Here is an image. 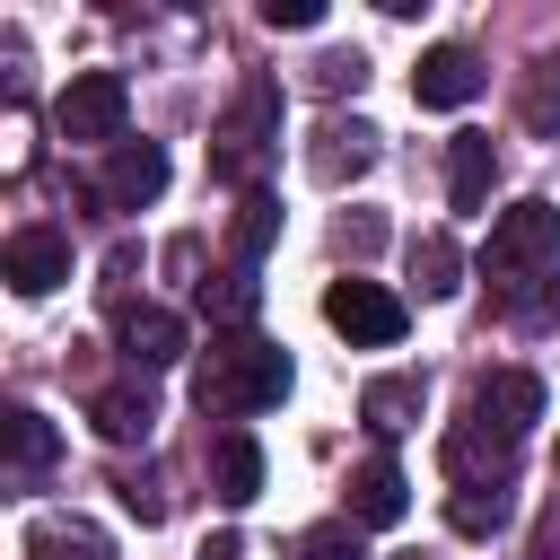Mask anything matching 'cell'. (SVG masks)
I'll use <instances>...</instances> for the list:
<instances>
[{
  "instance_id": "cell-1",
  "label": "cell",
  "mask_w": 560,
  "mask_h": 560,
  "mask_svg": "<svg viewBox=\"0 0 560 560\" xmlns=\"http://www.w3.org/2000/svg\"><path fill=\"white\" fill-rule=\"evenodd\" d=\"M280 394H289V350L280 341H254V332H219L210 359H201V376H192L201 420H228V429H245Z\"/></svg>"
},
{
  "instance_id": "cell-2",
  "label": "cell",
  "mask_w": 560,
  "mask_h": 560,
  "mask_svg": "<svg viewBox=\"0 0 560 560\" xmlns=\"http://www.w3.org/2000/svg\"><path fill=\"white\" fill-rule=\"evenodd\" d=\"M271 149H280V79L254 70V79L236 88V105L219 114V131H210V175L236 184V192H262Z\"/></svg>"
},
{
  "instance_id": "cell-3",
  "label": "cell",
  "mask_w": 560,
  "mask_h": 560,
  "mask_svg": "<svg viewBox=\"0 0 560 560\" xmlns=\"http://www.w3.org/2000/svg\"><path fill=\"white\" fill-rule=\"evenodd\" d=\"M551 262H560V210H551L542 192L508 201V210L490 219V236H481V280H490V298L516 289V280H542Z\"/></svg>"
},
{
  "instance_id": "cell-4",
  "label": "cell",
  "mask_w": 560,
  "mask_h": 560,
  "mask_svg": "<svg viewBox=\"0 0 560 560\" xmlns=\"http://www.w3.org/2000/svg\"><path fill=\"white\" fill-rule=\"evenodd\" d=\"M122 114H131L122 70H79V79L52 96V131L79 140V149H122Z\"/></svg>"
},
{
  "instance_id": "cell-5",
  "label": "cell",
  "mask_w": 560,
  "mask_h": 560,
  "mask_svg": "<svg viewBox=\"0 0 560 560\" xmlns=\"http://www.w3.org/2000/svg\"><path fill=\"white\" fill-rule=\"evenodd\" d=\"M324 324L341 332V341H359V350H394L402 341V298L385 289V280H359V271H341L332 289H324Z\"/></svg>"
},
{
  "instance_id": "cell-6",
  "label": "cell",
  "mask_w": 560,
  "mask_h": 560,
  "mask_svg": "<svg viewBox=\"0 0 560 560\" xmlns=\"http://www.w3.org/2000/svg\"><path fill=\"white\" fill-rule=\"evenodd\" d=\"M464 420H481V429H499V438L525 446V429L542 420V376H534V368H490V376L464 394Z\"/></svg>"
},
{
  "instance_id": "cell-7",
  "label": "cell",
  "mask_w": 560,
  "mask_h": 560,
  "mask_svg": "<svg viewBox=\"0 0 560 560\" xmlns=\"http://www.w3.org/2000/svg\"><path fill=\"white\" fill-rule=\"evenodd\" d=\"M481 88H490V70H481L472 44H429L420 70H411V96H420L429 114H455V105H472Z\"/></svg>"
},
{
  "instance_id": "cell-8",
  "label": "cell",
  "mask_w": 560,
  "mask_h": 560,
  "mask_svg": "<svg viewBox=\"0 0 560 560\" xmlns=\"http://www.w3.org/2000/svg\"><path fill=\"white\" fill-rule=\"evenodd\" d=\"M368 166H376V122H359V114H332V122L315 131V149H306V175H315L324 192L359 184Z\"/></svg>"
},
{
  "instance_id": "cell-9",
  "label": "cell",
  "mask_w": 560,
  "mask_h": 560,
  "mask_svg": "<svg viewBox=\"0 0 560 560\" xmlns=\"http://www.w3.org/2000/svg\"><path fill=\"white\" fill-rule=\"evenodd\" d=\"M158 192H166V149H158V140L105 149V175H96V201H105V210H149Z\"/></svg>"
},
{
  "instance_id": "cell-10",
  "label": "cell",
  "mask_w": 560,
  "mask_h": 560,
  "mask_svg": "<svg viewBox=\"0 0 560 560\" xmlns=\"http://www.w3.org/2000/svg\"><path fill=\"white\" fill-rule=\"evenodd\" d=\"M0 280H9L18 298L61 289V280H70V236H61V228H18V236L0 245Z\"/></svg>"
},
{
  "instance_id": "cell-11",
  "label": "cell",
  "mask_w": 560,
  "mask_h": 560,
  "mask_svg": "<svg viewBox=\"0 0 560 560\" xmlns=\"http://www.w3.org/2000/svg\"><path fill=\"white\" fill-rule=\"evenodd\" d=\"M114 341H122L131 376H158V368H175V359L192 350L184 315H166V306H122V315H114Z\"/></svg>"
},
{
  "instance_id": "cell-12",
  "label": "cell",
  "mask_w": 560,
  "mask_h": 560,
  "mask_svg": "<svg viewBox=\"0 0 560 560\" xmlns=\"http://www.w3.org/2000/svg\"><path fill=\"white\" fill-rule=\"evenodd\" d=\"M88 420H96V438H114V446H149V429H158V394H149V376L96 385V394H88Z\"/></svg>"
},
{
  "instance_id": "cell-13",
  "label": "cell",
  "mask_w": 560,
  "mask_h": 560,
  "mask_svg": "<svg viewBox=\"0 0 560 560\" xmlns=\"http://www.w3.org/2000/svg\"><path fill=\"white\" fill-rule=\"evenodd\" d=\"M446 481H516V438H499L481 420H455L446 429Z\"/></svg>"
},
{
  "instance_id": "cell-14",
  "label": "cell",
  "mask_w": 560,
  "mask_h": 560,
  "mask_svg": "<svg viewBox=\"0 0 560 560\" xmlns=\"http://www.w3.org/2000/svg\"><path fill=\"white\" fill-rule=\"evenodd\" d=\"M402 508H411L402 464H394V455H368V464L350 472V525H359V534H376V525H402Z\"/></svg>"
},
{
  "instance_id": "cell-15",
  "label": "cell",
  "mask_w": 560,
  "mask_h": 560,
  "mask_svg": "<svg viewBox=\"0 0 560 560\" xmlns=\"http://www.w3.org/2000/svg\"><path fill=\"white\" fill-rule=\"evenodd\" d=\"M210 490H219L228 508H254V499H262V438H254V429H219V438H210Z\"/></svg>"
},
{
  "instance_id": "cell-16",
  "label": "cell",
  "mask_w": 560,
  "mask_h": 560,
  "mask_svg": "<svg viewBox=\"0 0 560 560\" xmlns=\"http://www.w3.org/2000/svg\"><path fill=\"white\" fill-rule=\"evenodd\" d=\"M201 315H210V332H254V315H262L254 262H219V271L201 280Z\"/></svg>"
},
{
  "instance_id": "cell-17",
  "label": "cell",
  "mask_w": 560,
  "mask_h": 560,
  "mask_svg": "<svg viewBox=\"0 0 560 560\" xmlns=\"http://www.w3.org/2000/svg\"><path fill=\"white\" fill-rule=\"evenodd\" d=\"M0 438H9V481H18V490H35V481L52 472V455H61V429H52L35 402H18V411L0 420Z\"/></svg>"
},
{
  "instance_id": "cell-18",
  "label": "cell",
  "mask_w": 560,
  "mask_h": 560,
  "mask_svg": "<svg viewBox=\"0 0 560 560\" xmlns=\"http://www.w3.org/2000/svg\"><path fill=\"white\" fill-rule=\"evenodd\" d=\"M490 184H499V149H490V131H455V149H446V201H455V210H481Z\"/></svg>"
},
{
  "instance_id": "cell-19",
  "label": "cell",
  "mask_w": 560,
  "mask_h": 560,
  "mask_svg": "<svg viewBox=\"0 0 560 560\" xmlns=\"http://www.w3.org/2000/svg\"><path fill=\"white\" fill-rule=\"evenodd\" d=\"M420 402H429L420 376H368L359 420H368V438H402V429H420Z\"/></svg>"
},
{
  "instance_id": "cell-20",
  "label": "cell",
  "mask_w": 560,
  "mask_h": 560,
  "mask_svg": "<svg viewBox=\"0 0 560 560\" xmlns=\"http://www.w3.org/2000/svg\"><path fill=\"white\" fill-rule=\"evenodd\" d=\"M280 236V201L271 192H236V219H228V262H262Z\"/></svg>"
},
{
  "instance_id": "cell-21",
  "label": "cell",
  "mask_w": 560,
  "mask_h": 560,
  "mask_svg": "<svg viewBox=\"0 0 560 560\" xmlns=\"http://www.w3.org/2000/svg\"><path fill=\"white\" fill-rule=\"evenodd\" d=\"M411 280H420V298H455V289H464V245H455L446 228H429V236L411 245Z\"/></svg>"
},
{
  "instance_id": "cell-22",
  "label": "cell",
  "mask_w": 560,
  "mask_h": 560,
  "mask_svg": "<svg viewBox=\"0 0 560 560\" xmlns=\"http://www.w3.org/2000/svg\"><path fill=\"white\" fill-rule=\"evenodd\" d=\"M446 525L455 534H499L508 525V481H455L446 490Z\"/></svg>"
},
{
  "instance_id": "cell-23",
  "label": "cell",
  "mask_w": 560,
  "mask_h": 560,
  "mask_svg": "<svg viewBox=\"0 0 560 560\" xmlns=\"http://www.w3.org/2000/svg\"><path fill=\"white\" fill-rule=\"evenodd\" d=\"M516 122L542 131V140H560V61H534V70H525V88H516Z\"/></svg>"
},
{
  "instance_id": "cell-24",
  "label": "cell",
  "mask_w": 560,
  "mask_h": 560,
  "mask_svg": "<svg viewBox=\"0 0 560 560\" xmlns=\"http://www.w3.org/2000/svg\"><path fill=\"white\" fill-rule=\"evenodd\" d=\"M26 551H35V560H105V534L79 525V516H44V525L26 534Z\"/></svg>"
},
{
  "instance_id": "cell-25",
  "label": "cell",
  "mask_w": 560,
  "mask_h": 560,
  "mask_svg": "<svg viewBox=\"0 0 560 560\" xmlns=\"http://www.w3.org/2000/svg\"><path fill=\"white\" fill-rule=\"evenodd\" d=\"M499 315H508V324H551V315H560V280L542 271V280H516V289H499Z\"/></svg>"
},
{
  "instance_id": "cell-26",
  "label": "cell",
  "mask_w": 560,
  "mask_h": 560,
  "mask_svg": "<svg viewBox=\"0 0 560 560\" xmlns=\"http://www.w3.org/2000/svg\"><path fill=\"white\" fill-rule=\"evenodd\" d=\"M298 560H368V534H359L350 516H332V525H306V534H298Z\"/></svg>"
},
{
  "instance_id": "cell-27",
  "label": "cell",
  "mask_w": 560,
  "mask_h": 560,
  "mask_svg": "<svg viewBox=\"0 0 560 560\" xmlns=\"http://www.w3.org/2000/svg\"><path fill=\"white\" fill-rule=\"evenodd\" d=\"M114 490H122V508H131L140 525H158V516H166V481H158V472H122Z\"/></svg>"
},
{
  "instance_id": "cell-28",
  "label": "cell",
  "mask_w": 560,
  "mask_h": 560,
  "mask_svg": "<svg viewBox=\"0 0 560 560\" xmlns=\"http://www.w3.org/2000/svg\"><path fill=\"white\" fill-rule=\"evenodd\" d=\"M359 79H368V61H359V52H324V61H315V88H332V96H341V88H359Z\"/></svg>"
},
{
  "instance_id": "cell-29",
  "label": "cell",
  "mask_w": 560,
  "mask_h": 560,
  "mask_svg": "<svg viewBox=\"0 0 560 560\" xmlns=\"http://www.w3.org/2000/svg\"><path fill=\"white\" fill-rule=\"evenodd\" d=\"M262 26H324V0H262Z\"/></svg>"
},
{
  "instance_id": "cell-30",
  "label": "cell",
  "mask_w": 560,
  "mask_h": 560,
  "mask_svg": "<svg viewBox=\"0 0 560 560\" xmlns=\"http://www.w3.org/2000/svg\"><path fill=\"white\" fill-rule=\"evenodd\" d=\"M534 560H560V508H551V516L534 525Z\"/></svg>"
},
{
  "instance_id": "cell-31",
  "label": "cell",
  "mask_w": 560,
  "mask_h": 560,
  "mask_svg": "<svg viewBox=\"0 0 560 560\" xmlns=\"http://www.w3.org/2000/svg\"><path fill=\"white\" fill-rule=\"evenodd\" d=\"M201 560H245V542H236V534H210V542H201Z\"/></svg>"
}]
</instances>
